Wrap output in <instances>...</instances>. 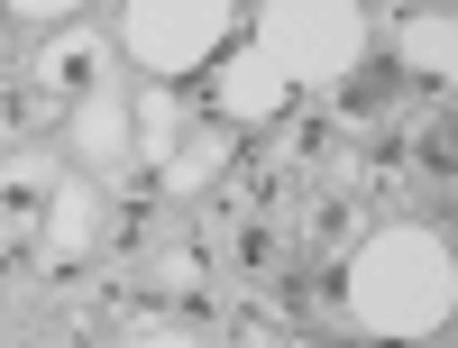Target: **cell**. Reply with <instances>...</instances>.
Segmentation results:
<instances>
[{
    "mask_svg": "<svg viewBox=\"0 0 458 348\" xmlns=\"http://www.w3.org/2000/svg\"><path fill=\"white\" fill-rule=\"evenodd\" d=\"M349 293L367 302V321L422 330V321H440V312H449V266H440V248H431V239H376Z\"/></svg>",
    "mask_w": 458,
    "mask_h": 348,
    "instance_id": "cell-1",
    "label": "cell"
},
{
    "mask_svg": "<svg viewBox=\"0 0 458 348\" xmlns=\"http://www.w3.org/2000/svg\"><path fill=\"white\" fill-rule=\"evenodd\" d=\"M211 101H220V120L266 129V120H276V110L293 101V83L276 73V55H266V47H239V55H220V73H211Z\"/></svg>",
    "mask_w": 458,
    "mask_h": 348,
    "instance_id": "cell-2",
    "label": "cell"
},
{
    "mask_svg": "<svg viewBox=\"0 0 458 348\" xmlns=\"http://www.w3.org/2000/svg\"><path fill=\"white\" fill-rule=\"evenodd\" d=\"M129 47H138V64H157V73H193L220 47V19L211 10H138L129 19Z\"/></svg>",
    "mask_w": 458,
    "mask_h": 348,
    "instance_id": "cell-3",
    "label": "cell"
},
{
    "mask_svg": "<svg viewBox=\"0 0 458 348\" xmlns=\"http://www.w3.org/2000/svg\"><path fill=\"white\" fill-rule=\"evenodd\" d=\"M349 47H358L349 10H302V19H276V47H266V55H276V73L293 83V73H330Z\"/></svg>",
    "mask_w": 458,
    "mask_h": 348,
    "instance_id": "cell-4",
    "label": "cell"
},
{
    "mask_svg": "<svg viewBox=\"0 0 458 348\" xmlns=\"http://www.w3.org/2000/svg\"><path fill=\"white\" fill-rule=\"evenodd\" d=\"M55 211V166L47 157H19L10 174H0V248H19L37 239V220Z\"/></svg>",
    "mask_w": 458,
    "mask_h": 348,
    "instance_id": "cell-5",
    "label": "cell"
},
{
    "mask_svg": "<svg viewBox=\"0 0 458 348\" xmlns=\"http://www.w3.org/2000/svg\"><path fill=\"white\" fill-rule=\"evenodd\" d=\"M37 83H47V92H73V101H92V92H101V47H92V37H55V47L37 55Z\"/></svg>",
    "mask_w": 458,
    "mask_h": 348,
    "instance_id": "cell-6",
    "label": "cell"
},
{
    "mask_svg": "<svg viewBox=\"0 0 458 348\" xmlns=\"http://www.w3.org/2000/svg\"><path fill=\"white\" fill-rule=\"evenodd\" d=\"M92 239V192L83 183H55V211H47V257H73Z\"/></svg>",
    "mask_w": 458,
    "mask_h": 348,
    "instance_id": "cell-7",
    "label": "cell"
},
{
    "mask_svg": "<svg viewBox=\"0 0 458 348\" xmlns=\"http://www.w3.org/2000/svg\"><path fill=\"white\" fill-rule=\"evenodd\" d=\"M147 293H157V302H183V312H193V302H211V284H202V248H174L157 276H147Z\"/></svg>",
    "mask_w": 458,
    "mask_h": 348,
    "instance_id": "cell-8",
    "label": "cell"
},
{
    "mask_svg": "<svg viewBox=\"0 0 458 348\" xmlns=\"http://www.w3.org/2000/svg\"><path fill=\"white\" fill-rule=\"evenodd\" d=\"M403 64L412 73H449V19H403Z\"/></svg>",
    "mask_w": 458,
    "mask_h": 348,
    "instance_id": "cell-9",
    "label": "cell"
},
{
    "mask_svg": "<svg viewBox=\"0 0 458 348\" xmlns=\"http://www.w3.org/2000/svg\"><path fill=\"white\" fill-rule=\"evenodd\" d=\"M394 83H403L394 64H367V73H349V110H358V120H376V110L394 101Z\"/></svg>",
    "mask_w": 458,
    "mask_h": 348,
    "instance_id": "cell-10",
    "label": "cell"
},
{
    "mask_svg": "<svg viewBox=\"0 0 458 348\" xmlns=\"http://www.w3.org/2000/svg\"><path fill=\"white\" fill-rule=\"evenodd\" d=\"M229 348H293V339H284L276 321H257V312H248V321H229Z\"/></svg>",
    "mask_w": 458,
    "mask_h": 348,
    "instance_id": "cell-11",
    "label": "cell"
},
{
    "mask_svg": "<svg viewBox=\"0 0 458 348\" xmlns=\"http://www.w3.org/2000/svg\"><path fill=\"white\" fill-rule=\"evenodd\" d=\"M138 348H183V339L174 330H138Z\"/></svg>",
    "mask_w": 458,
    "mask_h": 348,
    "instance_id": "cell-12",
    "label": "cell"
},
{
    "mask_svg": "<svg viewBox=\"0 0 458 348\" xmlns=\"http://www.w3.org/2000/svg\"><path fill=\"white\" fill-rule=\"evenodd\" d=\"M64 348H92V339H64Z\"/></svg>",
    "mask_w": 458,
    "mask_h": 348,
    "instance_id": "cell-13",
    "label": "cell"
},
{
    "mask_svg": "<svg viewBox=\"0 0 458 348\" xmlns=\"http://www.w3.org/2000/svg\"><path fill=\"white\" fill-rule=\"evenodd\" d=\"M330 348H339V339H330Z\"/></svg>",
    "mask_w": 458,
    "mask_h": 348,
    "instance_id": "cell-14",
    "label": "cell"
}]
</instances>
